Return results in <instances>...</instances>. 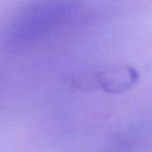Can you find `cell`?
Wrapping results in <instances>:
<instances>
[{
  "label": "cell",
  "mask_w": 152,
  "mask_h": 152,
  "mask_svg": "<svg viewBox=\"0 0 152 152\" xmlns=\"http://www.w3.org/2000/svg\"><path fill=\"white\" fill-rule=\"evenodd\" d=\"M80 0H34L5 26L1 40L12 50L42 43L65 28L80 12Z\"/></svg>",
  "instance_id": "6da1fadb"
},
{
  "label": "cell",
  "mask_w": 152,
  "mask_h": 152,
  "mask_svg": "<svg viewBox=\"0 0 152 152\" xmlns=\"http://www.w3.org/2000/svg\"><path fill=\"white\" fill-rule=\"evenodd\" d=\"M138 80V71L131 66H107L70 76L68 83L75 89L115 94L132 88Z\"/></svg>",
  "instance_id": "7a4b0ae2"
}]
</instances>
